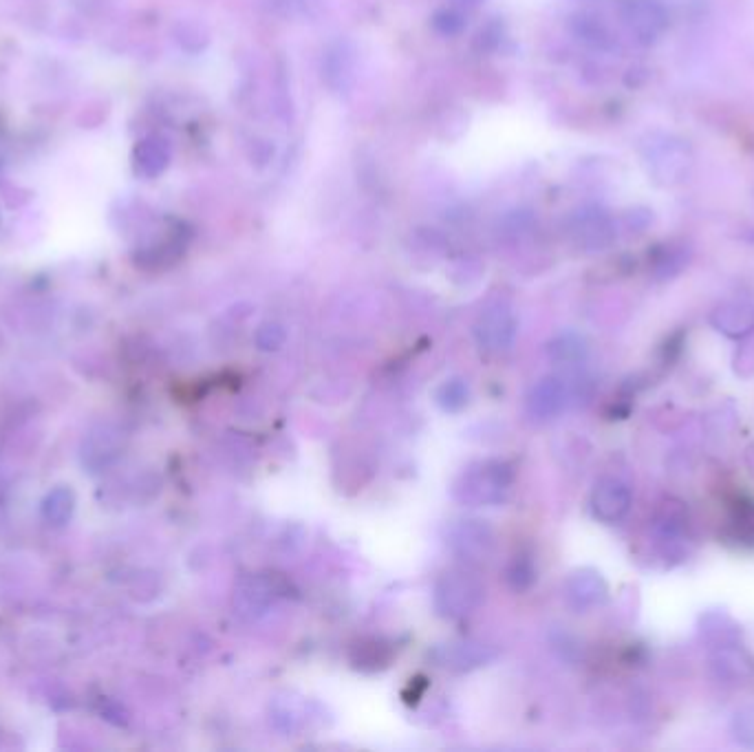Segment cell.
I'll list each match as a JSON object with an SVG mask.
<instances>
[{"label":"cell","instance_id":"obj_1","mask_svg":"<svg viewBox=\"0 0 754 752\" xmlns=\"http://www.w3.org/2000/svg\"><path fill=\"white\" fill-rule=\"evenodd\" d=\"M516 472L503 459H483L463 468L452 481V499L466 508H492L510 499Z\"/></svg>","mask_w":754,"mask_h":752},{"label":"cell","instance_id":"obj_2","mask_svg":"<svg viewBox=\"0 0 754 752\" xmlns=\"http://www.w3.org/2000/svg\"><path fill=\"white\" fill-rule=\"evenodd\" d=\"M640 155L646 173L660 186H677L691 175L693 150L682 137L671 133H651L642 139Z\"/></svg>","mask_w":754,"mask_h":752},{"label":"cell","instance_id":"obj_3","mask_svg":"<svg viewBox=\"0 0 754 752\" xmlns=\"http://www.w3.org/2000/svg\"><path fill=\"white\" fill-rule=\"evenodd\" d=\"M486 598V585L481 578L466 567L446 569L435 580L433 607L435 614L444 620H463L475 614Z\"/></svg>","mask_w":754,"mask_h":752},{"label":"cell","instance_id":"obj_4","mask_svg":"<svg viewBox=\"0 0 754 752\" xmlns=\"http://www.w3.org/2000/svg\"><path fill=\"white\" fill-rule=\"evenodd\" d=\"M289 583L283 574H243L234 585V614L245 622L261 620L278 598L289 596Z\"/></svg>","mask_w":754,"mask_h":752},{"label":"cell","instance_id":"obj_5","mask_svg":"<svg viewBox=\"0 0 754 752\" xmlns=\"http://www.w3.org/2000/svg\"><path fill=\"white\" fill-rule=\"evenodd\" d=\"M446 545L468 567L483 565L497 554V532L488 521L457 519L446 528Z\"/></svg>","mask_w":754,"mask_h":752},{"label":"cell","instance_id":"obj_6","mask_svg":"<svg viewBox=\"0 0 754 752\" xmlns=\"http://www.w3.org/2000/svg\"><path fill=\"white\" fill-rule=\"evenodd\" d=\"M519 333V320L510 303L494 300L481 311L475 322V340L483 353L488 356H503L512 351Z\"/></svg>","mask_w":754,"mask_h":752},{"label":"cell","instance_id":"obj_7","mask_svg":"<svg viewBox=\"0 0 754 752\" xmlns=\"http://www.w3.org/2000/svg\"><path fill=\"white\" fill-rule=\"evenodd\" d=\"M499 658V649L492 647V644H486L481 640H472V638H459V640H450L439 644V647L433 651V660L437 666H441L444 671L450 673H470L483 669V666L492 664Z\"/></svg>","mask_w":754,"mask_h":752},{"label":"cell","instance_id":"obj_8","mask_svg":"<svg viewBox=\"0 0 754 752\" xmlns=\"http://www.w3.org/2000/svg\"><path fill=\"white\" fill-rule=\"evenodd\" d=\"M620 20L629 34L642 45H651V42L660 40L666 27H669V14H666V7L660 0H622Z\"/></svg>","mask_w":754,"mask_h":752},{"label":"cell","instance_id":"obj_9","mask_svg":"<svg viewBox=\"0 0 754 752\" xmlns=\"http://www.w3.org/2000/svg\"><path fill=\"white\" fill-rule=\"evenodd\" d=\"M572 402V389L569 384L558 378V375H547L538 380L530 393L525 397V411L530 420L536 424L554 422L556 417L565 411L567 404Z\"/></svg>","mask_w":754,"mask_h":752},{"label":"cell","instance_id":"obj_10","mask_svg":"<svg viewBox=\"0 0 754 752\" xmlns=\"http://www.w3.org/2000/svg\"><path fill=\"white\" fill-rule=\"evenodd\" d=\"M572 241L585 252H602L616 241V228L611 219L598 208H585L574 214L569 225Z\"/></svg>","mask_w":754,"mask_h":752},{"label":"cell","instance_id":"obj_11","mask_svg":"<svg viewBox=\"0 0 754 752\" xmlns=\"http://www.w3.org/2000/svg\"><path fill=\"white\" fill-rule=\"evenodd\" d=\"M589 506L591 514H594L600 523H620L627 517V512L631 508V488L616 477L600 479L594 486V492H591Z\"/></svg>","mask_w":754,"mask_h":752},{"label":"cell","instance_id":"obj_12","mask_svg":"<svg viewBox=\"0 0 754 752\" xmlns=\"http://www.w3.org/2000/svg\"><path fill=\"white\" fill-rule=\"evenodd\" d=\"M355 62H358V53H355L351 40L338 38L329 42L322 53V80L333 93L351 89L355 80Z\"/></svg>","mask_w":754,"mask_h":752},{"label":"cell","instance_id":"obj_13","mask_svg":"<svg viewBox=\"0 0 754 752\" xmlns=\"http://www.w3.org/2000/svg\"><path fill=\"white\" fill-rule=\"evenodd\" d=\"M607 583L594 569H578L565 583V600L578 614L600 607L607 600Z\"/></svg>","mask_w":754,"mask_h":752},{"label":"cell","instance_id":"obj_14","mask_svg":"<svg viewBox=\"0 0 754 752\" xmlns=\"http://www.w3.org/2000/svg\"><path fill=\"white\" fill-rule=\"evenodd\" d=\"M172 159V148L168 139L161 135H148L139 139L133 150V168L139 177L157 179L168 170Z\"/></svg>","mask_w":754,"mask_h":752},{"label":"cell","instance_id":"obj_15","mask_svg":"<svg viewBox=\"0 0 754 752\" xmlns=\"http://www.w3.org/2000/svg\"><path fill=\"white\" fill-rule=\"evenodd\" d=\"M713 325L730 338H743L754 329V307L748 303H726L713 311Z\"/></svg>","mask_w":754,"mask_h":752},{"label":"cell","instance_id":"obj_16","mask_svg":"<svg viewBox=\"0 0 754 752\" xmlns=\"http://www.w3.org/2000/svg\"><path fill=\"white\" fill-rule=\"evenodd\" d=\"M393 660V649L384 640H362L351 649V664L355 669L373 673L382 671Z\"/></svg>","mask_w":754,"mask_h":752},{"label":"cell","instance_id":"obj_17","mask_svg":"<svg viewBox=\"0 0 754 752\" xmlns=\"http://www.w3.org/2000/svg\"><path fill=\"white\" fill-rule=\"evenodd\" d=\"M572 31H574V36L580 42H585L587 47H594V49H600V51H609V49L616 47V38L611 36L609 27L594 14L574 16Z\"/></svg>","mask_w":754,"mask_h":752},{"label":"cell","instance_id":"obj_18","mask_svg":"<svg viewBox=\"0 0 754 752\" xmlns=\"http://www.w3.org/2000/svg\"><path fill=\"white\" fill-rule=\"evenodd\" d=\"M75 510V494L69 488H56L51 490L45 501H42V519H45L53 528H62L73 517Z\"/></svg>","mask_w":754,"mask_h":752},{"label":"cell","instance_id":"obj_19","mask_svg":"<svg viewBox=\"0 0 754 752\" xmlns=\"http://www.w3.org/2000/svg\"><path fill=\"white\" fill-rule=\"evenodd\" d=\"M547 351L552 362L560 364V367H576V364L583 362L587 356L585 340L576 336V333H563V336L554 338L549 342Z\"/></svg>","mask_w":754,"mask_h":752},{"label":"cell","instance_id":"obj_20","mask_svg":"<svg viewBox=\"0 0 754 752\" xmlns=\"http://www.w3.org/2000/svg\"><path fill=\"white\" fill-rule=\"evenodd\" d=\"M435 402L444 413H461L470 404V386L463 378H448L435 389Z\"/></svg>","mask_w":754,"mask_h":752},{"label":"cell","instance_id":"obj_21","mask_svg":"<svg viewBox=\"0 0 754 752\" xmlns=\"http://www.w3.org/2000/svg\"><path fill=\"white\" fill-rule=\"evenodd\" d=\"M505 580L514 592H527L536 583V565L530 554H514L512 561L505 567Z\"/></svg>","mask_w":754,"mask_h":752},{"label":"cell","instance_id":"obj_22","mask_svg":"<svg viewBox=\"0 0 754 752\" xmlns=\"http://www.w3.org/2000/svg\"><path fill=\"white\" fill-rule=\"evenodd\" d=\"M686 263H688L686 247L669 245V247H664V250H660V254H657L655 274L660 278H671V276L680 272Z\"/></svg>","mask_w":754,"mask_h":752},{"label":"cell","instance_id":"obj_23","mask_svg":"<svg viewBox=\"0 0 754 752\" xmlns=\"http://www.w3.org/2000/svg\"><path fill=\"white\" fill-rule=\"evenodd\" d=\"M433 27L437 34L441 36H459L463 29H466V16H463V9L459 7H446L439 9V12L433 16Z\"/></svg>","mask_w":754,"mask_h":752},{"label":"cell","instance_id":"obj_24","mask_svg":"<svg viewBox=\"0 0 754 752\" xmlns=\"http://www.w3.org/2000/svg\"><path fill=\"white\" fill-rule=\"evenodd\" d=\"M285 340H287V331L283 325H280V322H263V325L256 329V336H254L256 347L261 351H278L285 345Z\"/></svg>","mask_w":754,"mask_h":752},{"label":"cell","instance_id":"obj_25","mask_svg":"<svg viewBox=\"0 0 754 752\" xmlns=\"http://www.w3.org/2000/svg\"><path fill=\"white\" fill-rule=\"evenodd\" d=\"M732 730H735V737L743 741V744L754 746V706L743 708V711L735 715Z\"/></svg>","mask_w":754,"mask_h":752},{"label":"cell","instance_id":"obj_26","mask_svg":"<svg viewBox=\"0 0 754 752\" xmlns=\"http://www.w3.org/2000/svg\"><path fill=\"white\" fill-rule=\"evenodd\" d=\"M276 7H285L287 14H298V12H305V9L309 7V0H274Z\"/></svg>","mask_w":754,"mask_h":752},{"label":"cell","instance_id":"obj_27","mask_svg":"<svg viewBox=\"0 0 754 752\" xmlns=\"http://www.w3.org/2000/svg\"><path fill=\"white\" fill-rule=\"evenodd\" d=\"M483 0H452V5L459 9H477Z\"/></svg>","mask_w":754,"mask_h":752},{"label":"cell","instance_id":"obj_28","mask_svg":"<svg viewBox=\"0 0 754 752\" xmlns=\"http://www.w3.org/2000/svg\"><path fill=\"white\" fill-rule=\"evenodd\" d=\"M0 166H3V150H0Z\"/></svg>","mask_w":754,"mask_h":752}]
</instances>
